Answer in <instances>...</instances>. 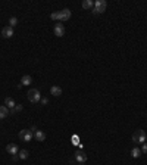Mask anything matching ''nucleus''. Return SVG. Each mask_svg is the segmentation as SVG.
<instances>
[{"mask_svg": "<svg viewBox=\"0 0 147 165\" xmlns=\"http://www.w3.org/2000/svg\"><path fill=\"white\" fill-rule=\"evenodd\" d=\"M72 144H78V136H74L72 137Z\"/></svg>", "mask_w": 147, "mask_h": 165, "instance_id": "nucleus-21", "label": "nucleus"}, {"mask_svg": "<svg viewBox=\"0 0 147 165\" xmlns=\"http://www.w3.org/2000/svg\"><path fill=\"white\" fill-rule=\"evenodd\" d=\"M146 139H147V136H146L144 130H137L132 134V142L134 143H146Z\"/></svg>", "mask_w": 147, "mask_h": 165, "instance_id": "nucleus-3", "label": "nucleus"}, {"mask_svg": "<svg viewBox=\"0 0 147 165\" xmlns=\"http://www.w3.org/2000/svg\"><path fill=\"white\" fill-rule=\"evenodd\" d=\"M27 97H28V100H29L31 103H38V102L41 100V95H40L38 89H31V90H28Z\"/></svg>", "mask_w": 147, "mask_h": 165, "instance_id": "nucleus-2", "label": "nucleus"}, {"mask_svg": "<svg viewBox=\"0 0 147 165\" xmlns=\"http://www.w3.org/2000/svg\"><path fill=\"white\" fill-rule=\"evenodd\" d=\"M6 152L10 153V155H16L18 153V146H16L15 143H10V144H7V146H6Z\"/></svg>", "mask_w": 147, "mask_h": 165, "instance_id": "nucleus-9", "label": "nucleus"}, {"mask_svg": "<svg viewBox=\"0 0 147 165\" xmlns=\"http://www.w3.org/2000/svg\"><path fill=\"white\" fill-rule=\"evenodd\" d=\"M31 82H33V78H31L29 75H24L22 78H21V84L22 86H29Z\"/></svg>", "mask_w": 147, "mask_h": 165, "instance_id": "nucleus-14", "label": "nucleus"}, {"mask_svg": "<svg viewBox=\"0 0 147 165\" xmlns=\"http://www.w3.org/2000/svg\"><path fill=\"white\" fill-rule=\"evenodd\" d=\"M18 156H19V159H27L28 158V152L27 150H21V152H18Z\"/></svg>", "mask_w": 147, "mask_h": 165, "instance_id": "nucleus-17", "label": "nucleus"}, {"mask_svg": "<svg viewBox=\"0 0 147 165\" xmlns=\"http://www.w3.org/2000/svg\"><path fill=\"white\" fill-rule=\"evenodd\" d=\"M9 113H10V112H9V109H7L5 105H3V106H0V119L6 118V117L9 115Z\"/></svg>", "mask_w": 147, "mask_h": 165, "instance_id": "nucleus-13", "label": "nucleus"}, {"mask_svg": "<svg viewBox=\"0 0 147 165\" xmlns=\"http://www.w3.org/2000/svg\"><path fill=\"white\" fill-rule=\"evenodd\" d=\"M140 155H141V149H138V148H134L131 150V156L132 158H140Z\"/></svg>", "mask_w": 147, "mask_h": 165, "instance_id": "nucleus-16", "label": "nucleus"}, {"mask_svg": "<svg viewBox=\"0 0 147 165\" xmlns=\"http://www.w3.org/2000/svg\"><path fill=\"white\" fill-rule=\"evenodd\" d=\"M19 111H22V106H21V105H16V108H13L12 111H10V113H15V112H19Z\"/></svg>", "mask_w": 147, "mask_h": 165, "instance_id": "nucleus-19", "label": "nucleus"}, {"mask_svg": "<svg viewBox=\"0 0 147 165\" xmlns=\"http://www.w3.org/2000/svg\"><path fill=\"white\" fill-rule=\"evenodd\" d=\"M16 24H18V19H16L15 16H12V18L9 19V27H12V28H13Z\"/></svg>", "mask_w": 147, "mask_h": 165, "instance_id": "nucleus-18", "label": "nucleus"}, {"mask_svg": "<svg viewBox=\"0 0 147 165\" xmlns=\"http://www.w3.org/2000/svg\"><path fill=\"white\" fill-rule=\"evenodd\" d=\"M12 159H13V161H18L19 156H18V155H12Z\"/></svg>", "mask_w": 147, "mask_h": 165, "instance_id": "nucleus-22", "label": "nucleus"}, {"mask_svg": "<svg viewBox=\"0 0 147 165\" xmlns=\"http://www.w3.org/2000/svg\"><path fill=\"white\" fill-rule=\"evenodd\" d=\"M2 36L5 37V38H10L13 36V28L12 27H3V30H2Z\"/></svg>", "mask_w": 147, "mask_h": 165, "instance_id": "nucleus-6", "label": "nucleus"}, {"mask_svg": "<svg viewBox=\"0 0 147 165\" xmlns=\"http://www.w3.org/2000/svg\"><path fill=\"white\" fill-rule=\"evenodd\" d=\"M50 93H51V95H53V96H60L62 95V89L59 87V86H53V87H51L50 89Z\"/></svg>", "mask_w": 147, "mask_h": 165, "instance_id": "nucleus-12", "label": "nucleus"}, {"mask_svg": "<svg viewBox=\"0 0 147 165\" xmlns=\"http://www.w3.org/2000/svg\"><path fill=\"white\" fill-rule=\"evenodd\" d=\"M19 139L22 142H31V139H33V131L31 130H21L19 131Z\"/></svg>", "mask_w": 147, "mask_h": 165, "instance_id": "nucleus-5", "label": "nucleus"}, {"mask_svg": "<svg viewBox=\"0 0 147 165\" xmlns=\"http://www.w3.org/2000/svg\"><path fill=\"white\" fill-rule=\"evenodd\" d=\"M141 153H147V143H143V148H141Z\"/></svg>", "mask_w": 147, "mask_h": 165, "instance_id": "nucleus-20", "label": "nucleus"}, {"mask_svg": "<svg viewBox=\"0 0 147 165\" xmlns=\"http://www.w3.org/2000/svg\"><path fill=\"white\" fill-rule=\"evenodd\" d=\"M106 7H108V3L104 2V0H96L93 9H91V12L93 13H103L104 10H106Z\"/></svg>", "mask_w": 147, "mask_h": 165, "instance_id": "nucleus-1", "label": "nucleus"}, {"mask_svg": "<svg viewBox=\"0 0 147 165\" xmlns=\"http://www.w3.org/2000/svg\"><path fill=\"white\" fill-rule=\"evenodd\" d=\"M80 165H82V164H80Z\"/></svg>", "mask_w": 147, "mask_h": 165, "instance_id": "nucleus-24", "label": "nucleus"}, {"mask_svg": "<svg viewBox=\"0 0 147 165\" xmlns=\"http://www.w3.org/2000/svg\"><path fill=\"white\" fill-rule=\"evenodd\" d=\"M5 106H6L7 109H9V108L13 109V108H15V100H13L12 97H6V99H5Z\"/></svg>", "mask_w": 147, "mask_h": 165, "instance_id": "nucleus-11", "label": "nucleus"}, {"mask_svg": "<svg viewBox=\"0 0 147 165\" xmlns=\"http://www.w3.org/2000/svg\"><path fill=\"white\" fill-rule=\"evenodd\" d=\"M81 6H82L84 9H93V6H94V2H91V0H84Z\"/></svg>", "mask_w": 147, "mask_h": 165, "instance_id": "nucleus-15", "label": "nucleus"}, {"mask_svg": "<svg viewBox=\"0 0 147 165\" xmlns=\"http://www.w3.org/2000/svg\"><path fill=\"white\" fill-rule=\"evenodd\" d=\"M56 16H57V21H68L71 18V10L69 9H62L59 12H56Z\"/></svg>", "mask_w": 147, "mask_h": 165, "instance_id": "nucleus-4", "label": "nucleus"}, {"mask_svg": "<svg viewBox=\"0 0 147 165\" xmlns=\"http://www.w3.org/2000/svg\"><path fill=\"white\" fill-rule=\"evenodd\" d=\"M63 34H65L63 25H62V24H56V25H55V36H56V37H62Z\"/></svg>", "mask_w": 147, "mask_h": 165, "instance_id": "nucleus-8", "label": "nucleus"}, {"mask_svg": "<svg viewBox=\"0 0 147 165\" xmlns=\"http://www.w3.org/2000/svg\"><path fill=\"white\" fill-rule=\"evenodd\" d=\"M34 137H35V140H37V142H44V140H46V134H44L43 131H41V130H35Z\"/></svg>", "mask_w": 147, "mask_h": 165, "instance_id": "nucleus-10", "label": "nucleus"}, {"mask_svg": "<svg viewBox=\"0 0 147 165\" xmlns=\"http://www.w3.org/2000/svg\"><path fill=\"white\" fill-rule=\"evenodd\" d=\"M41 103H43V105H47V99H41Z\"/></svg>", "mask_w": 147, "mask_h": 165, "instance_id": "nucleus-23", "label": "nucleus"}, {"mask_svg": "<svg viewBox=\"0 0 147 165\" xmlns=\"http://www.w3.org/2000/svg\"><path fill=\"white\" fill-rule=\"evenodd\" d=\"M75 159L78 161V164H84V162L87 161V155L84 153L82 150H78V152L75 153Z\"/></svg>", "mask_w": 147, "mask_h": 165, "instance_id": "nucleus-7", "label": "nucleus"}]
</instances>
